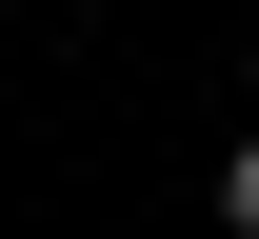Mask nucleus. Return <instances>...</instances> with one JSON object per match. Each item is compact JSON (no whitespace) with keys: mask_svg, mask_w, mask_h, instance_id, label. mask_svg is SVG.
<instances>
[{"mask_svg":"<svg viewBox=\"0 0 259 239\" xmlns=\"http://www.w3.org/2000/svg\"><path fill=\"white\" fill-rule=\"evenodd\" d=\"M220 239H259V139H239V160H220Z\"/></svg>","mask_w":259,"mask_h":239,"instance_id":"1","label":"nucleus"}]
</instances>
